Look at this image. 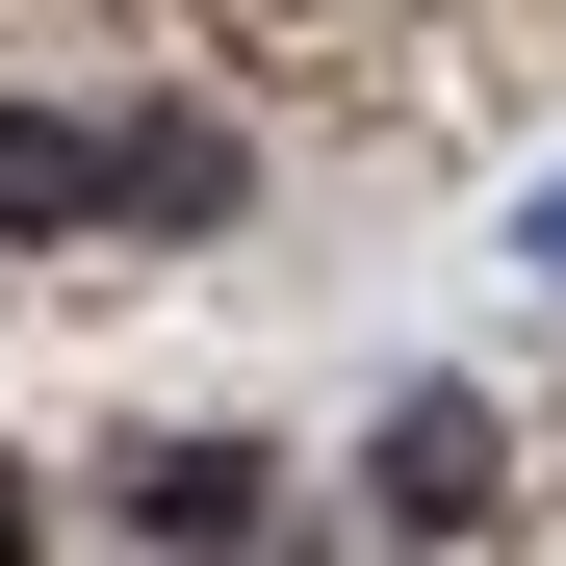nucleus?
Instances as JSON below:
<instances>
[{
	"label": "nucleus",
	"instance_id": "f257e3e1",
	"mask_svg": "<svg viewBox=\"0 0 566 566\" xmlns=\"http://www.w3.org/2000/svg\"><path fill=\"white\" fill-rule=\"evenodd\" d=\"M490 490H515V412L490 387H412L387 438H360V515L387 541H490Z\"/></svg>",
	"mask_w": 566,
	"mask_h": 566
},
{
	"label": "nucleus",
	"instance_id": "f03ea898",
	"mask_svg": "<svg viewBox=\"0 0 566 566\" xmlns=\"http://www.w3.org/2000/svg\"><path fill=\"white\" fill-rule=\"evenodd\" d=\"M258 515H283L258 438H129V541H258Z\"/></svg>",
	"mask_w": 566,
	"mask_h": 566
},
{
	"label": "nucleus",
	"instance_id": "7ed1b4c3",
	"mask_svg": "<svg viewBox=\"0 0 566 566\" xmlns=\"http://www.w3.org/2000/svg\"><path fill=\"white\" fill-rule=\"evenodd\" d=\"M104 155H129V207H104V232H232V180H258V155L207 129V104H129Z\"/></svg>",
	"mask_w": 566,
	"mask_h": 566
},
{
	"label": "nucleus",
	"instance_id": "20e7f679",
	"mask_svg": "<svg viewBox=\"0 0 566 566\" xmlns=\"http://www.w3.org/2000/svg\"><path fill=\"white\" fill-rule=\"evenodd\" d=\"M129 207V155L77 129V104H0V232H104Z\"/></svg>",
	"mask_w": 566,
	"mask_h": 566
},
{
	"label": "nucleus",
	"instance_id": "39448f33",
	"mask_svg": "<svg viewBox=\"0 0 566 566\" xmlns=\"http://www.w3.org/2000/svg\"><path fill=\"white\" fill-rule=\"evenodd\" d=\"M27 541H52V490H27V463H0V566H27Z\"/></svg>",
	"mask_w": 566,
	"mask_h": 566
}]
</instances>
